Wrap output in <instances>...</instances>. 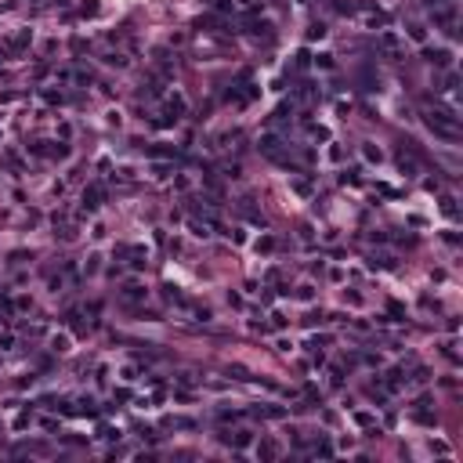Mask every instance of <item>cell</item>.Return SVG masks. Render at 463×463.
Wrapping results in <instances>:
<instances>
[{
  "label": "cell",
  "mask_w": 463,
  "mask_h": 463,
  "mask_svg": "<svg viewBox=\"0 0 463 463\" xmlns=\"http://www.w3.org/2000/svg\"><path fill=\"white\" fill-rule=\"evenodd\" d=\"M424 123L427 131L442 141H459V116L456 109H445V105H434V109H424Z\"/></svg>",
  "instance_id": "1"
},
{
  "label": "cell",
  "mask_w": 463,
  "mask_h": 463,
  "mask_svg": "<svg viewBox=\"0 0 463 463\" xmlns=\"http://www.w3.org/2000/svg\"><path fill=\"white\" fill-rule=\"evenodd\" d=\"M257 149L268 156V159H279V163H289V156H286V141L275 134V131H268V134H261L257 138Z\"/></svg>",
  "instance_id": "2"
},
{
  "label": "cell",
  "mask_w": 463,
  "mask_h": 463,
  "mask_svg": "<svg viewBox=\"0 0 463 463\" xmlns=\"http://www.w3.org/2000/svg\"><path fill=\"white\" fill-rule=\"evenodd\" d=\"M29 44H33V29H18L15 36H8V44H4V51L18 58V55H26V51H29Z\"/></svg>",
  "instance_id": "3"
},
{
  "label": "cell",
  "mask_w": 463,
  "mask_h": 463,
  "mask_svg": "<svg viewBox=\"0 0 463 463\" xmlns=\"http://www.w3.org/2000/svg\"><path fill=\"white\" fill-rule=\"evenodd\" d=\"M221 442H228L235 452H242V449L254 445V431H246V427H239V431H221Z\"/></svg>",
  "instance_id": "4"
},
{
  "label": "cell",
  "mask_w": 463,
  "mask_h": 463,
  "mask_svg": "<svg viewBox=\"0 0 463 463\" xmlns=\"http://www.w3.org/2000/svg\"><path fill=\"white\" fill-rule=\"evenodd\" d=\"M102 203H105V188L102 185H87L83 188V214H94Z\"/></svg>",
  "instance_id": "5"
},
{
  "label": "cell",
  "mask_w": 463,
  "mask_h": 463,
  "mask_svg": "<svg viewBox=\"0 0 463 463\" xmlns=\"http://www.w3.org/2000/svg\"><path fill=\"white\" fill-rule=\"evenodd\" d=\"M279 456H282V445H279L275 438H261V442H257V459L272 463V459H279Z\"/></svg>",
  "instance_id": "6"
},
{
  "label": "cell",
  "mask_w": 463,
  "mask_h": 463,
  "mask_svg": "<svg viewBox=\"0 0 463 463\" xmlns=\"http://www.w3.org/2000/svg\"><path fill=\"white\" fill-rule=\"evenodd\" d=\"M119 297L127 301V304H138V301H145V297H149V289H145L141 282H127V286L119 289Z\"/></svg>",
  "instance_id": "7"
},
{
  "label": "cell",
  "mask_w": 463,
  "mask_h": 463,
  "mask_svg": "<svg viewBox=\"0 0 463 463\" xmlns=\"http://www.w3.org/2000/svg\"><path fill=\"white\" fill-rule=\"evenodd\" d=\"M369 268H398V257L387 250H373L369 254Z\"/></svg>",
  "instance_id": "8"
},
{
  "label": "cell",
  "mask_w": 463,
  "mask_h": 463,
  "mask_svg": "<svg viewBox=\"0 0 463 463\" xmlns=\"http://www.w3.org/2000/svg\"><path fill=\"white\" fill-rule=\"evenodd\" d=\"M380 47H384L387 55H395V58H398V55H402V36H398V33H391V29H384V33H380Z\"/></svg>",
  "instance_id": "9"
},
{
  "label": "cell",
  "mask_w": 463,
  "mask_h": 463,
  "mask_svg": "<svg viewBox=\"0 0 463 463\" xmlns=\"http://www.w3.org/2000/svg\"><path fill=\"white\" fill-rule=\"evenodd\" d=\"M424 55H427V62H434V65H449V62H452V51H449V47H427Z\"/></svg>",
  "instance_id": "10"
},
{
  "label": "cell",
  "mask_w": 463,
  "mask_h": 463,
  "mask_svg": "<svg viewBox=\"0 0 463 463\" xmlns=\"http://www.w3.org/2000/svg\"><path fill=\"white\" fill-rule=\"evenodd\" d=\"M351 420H355V424H358V427H365V431H376V416H373L369 409H358V412H355Z\"/></svg>",
  "instance_id": "11"
},
{
  "label": "cell",
  "mask_w": 463,
  "mask_h": 463,
  "mask_svg": "<svg viewBox=\"0 0 463 463\" xmlns=\"http://www.w3.org/2000/svg\"><path fill=\"white\" fill-rule=\"evenodd\" d=\"M102 62L112 65V69H127V55L123 51H109V55H102Z\"/></svg>",
  "instance_id": "12"
},
{
  "label": "cell",
  "mask_w": 463,
  "mask_h": 463,
  "mask_svg": "<svg viewBox=\"0 0 463 463\" xmlns=\"http://www.w3.org/2000/svg\"><path fill=\"white\" fill-rule=\"evenodd\" d=\"M289 116H293V102H282V105L272 112V123H289Z\"/></svg>",
  "instance_id": "13"
},
{
  "label": "cell",
  "mask_w": 463,
  "mask_h": 463,
  "mask_svg": "<svg viewBox=\"0 0 463 463\" xmlns=\"http://www.w3.org/2000/svg\"><path fill=\"white\" fill-rule=\"evenodd\" d=\"M188 232H192L196 239H206V235H210V221H199V217H192V221H188Z\"/></svg>",
  "instance_id": "14"
},
{
  "label": "cell",
  "mask_w": 463,
  "mask_h": 463,
  "mask_svg": "<svg viewBox=\"0 0 463 463\" xmlns=\"http://www.w3.org/2000/svg\"><path fill=\"white\" fill-rule=\"evenodd\" d=\"M254 412H257V416H264V420H279V416H286V409H282V405H257Z\"/></svg>",
  "instance_id": "15"
},
{
  "label": "cell",
  "mask_w": 463,
  "mask_h": 463,
  "mask_svg": "<svg viewBox=\"0 0 463 463\" xmlns=\"http://www.w3.org/2000/svg\"><path fill=\"white\" fill-rule=\"evenodd\" d=\"M398 170H402L405 178H412V174L420 170V166H416V159H412V156H405V152H402V156H398Z\"/></svg>",
  "instance_id": "16"
},
{
  "label": "cell",
  "mask_w": 463,
  "mask_h": 463,
  "mask_svg": "<svg viewBox=\"0 0 463 463\" xmlns=\"http://www.w3.org/2000/svg\"><path fill=\"white\" fill-rule=\"evenodd\" d=\"M76 11H80V18H94V15L102 11V4H98V0H83Z\"/></svg>",
  "instance_id": "17"
},
{
  "label": "cell",
  "mask_w": 463,
  "mask_h": 463,
  "mask_svg": "<svg viewBox=\"0 0 463 463\" xmlns=\"http://www.w3.org/2000/svg\"><path fill=\"white\" fill-rule=\"evenodd\" d=\"M293 94H297V102H315L319 91H315V83H301V87L293 91Z\"/></svg>",
  "instance_id": "18"
},
{
  "label": "cell",
  "mask_w": 463,
  "mask_h": 463,
  "mask_svg": "<svg viewBox=\"0 0 463 463\" xmlns=\"http://www.w3.org/2000/svg\"><path fill=\"white\" fill-rule=\"evenodd\" d=\"M51 351H55V355H65V351H69V336H65V333L51 336Z\"/></svg>",
  "instance_id": "19"
},
{
  "label": "cell",
  "mask_w": 463,
  "mask_h": 463,
  "mask_svg": "<svg viewBox=\"0 0 463 463\" xmlns=\"http://www.w3.org/2000/svg\"><path fill=\"white\" fill-rule=\"evenodd\" d=\"M308 65H311V51H308V47H301L297 55H293V69H308Z\"/></svg>",
  "instance_id": "20"
},
{
  "label": "cell",
  "mask_w": 463,
  "mask_h": 463,
  "mask_svg": "<svg viewBox=\"0 0 463 463\" xmlns=\"http://www.w3.org/2000/svg\"><path fill=\"white\" fill-rule=\"evenodd\" d=\"M289 185H293V192H297V196H311V192H315V188H311V181H308V178H293V181H289Z\"/></svg>",
  "instance_id": "21"
},
{
  "label": "cell",
  "mask_w": 463,
  "mask_h": 463,
  "mask_svg": "<svg viewBox=\"0 0 463 463\" xmlns=\"http://www.w3.org/2000/svg\"><path fill=\"white\" fill-rule=\"evenodd\" d=\"M250 33H254L257 40H261V36L272 40V22H254V26H250Z\"/></svg>",
  "instance_id": "22"
},
{
  "label": "cell",
  "mask_w": 463,
  "mask_h": 463,
  "mask_svg": "<svg viewBox=\"0 0 463 463\" xmlns=\"http://www.w3.org/2000/svg\"><path fill=\"white\" fill-rule=\"evenodd\" d=\"M362 156H365L369 163H380V159H384V152H380V149H376V145H369V141L362 145Z\"/></svg>",
  "instance_id": "23"
},
{
  "label": "cell",
  "mask_w": 463,
  "mask_h": 463,
  "mask_svg": "<svg viewBox=\"0 0 463 463\" xmlns=\"http://www.w3.org/2000/svg\"><path fill=\"white\" fill-rule=\"evenodd\" d=\"M442 214H445V217H456V214H459V210H456V199H452V196H442Z\"/></svg>",
  "instance_id": "24"
},
{
  "label": "cell",
  "mask_w": 463,
  "mask_h": 463,
  "mask_svg": "<svg viewBox=\"0 0 463 463\" xmlns=\"http://www.w3.org/2000/svg\"><path fill=\"white\" fill-rule=\"evenodd\" d=\"M384 22H387V15H384V11H365V26H373V29H376V26H384Z\"/></svg>",
  "instance_id": "25"
},
{
  "label": "cell",
  "mask_w": 463,
  "mask_h": 463,
  "mask_svg": "<svg viewBox=\"0 0 463 463\" xmlns=\"http://www.w3.org/2000/svg\"><path fill=\"white\" fill-rule=\"evenodd\" d=\"M275 250V235H261L257 239V254H272Z\"/></svg>",
  "instance_id": "26"
},
{
  "label": "cell",
  "mask_w": 463,
  "mask_h": 463,
  "mask_svg": "<svg viewBox=\"0 0 463 463\" xmlns=\"http://www.w3.org/2000/svg\"><path fill=\"white\" fill-rule=\"evenodd\" d=\"M228 373L235 376V380H257V376H250V369H246V365H232Z\"/></svg>",
  "instance_id": "27"
},
{
  "label": "cell",
  "mask_w": 463,
  "mask_h": 463,
  "mask_svg": "<svg viewBox=\"0 0 463 463\" xmlns=\"http://www.w3.org/2000/svg\"><path fill=\"white\" fill-rule=\"evenodd\" d=\"M387 315H391V322H405V308L402 304H387Z\"/></svg>",
  "instance_id": "28"
},
{
  "label": "cell",
  "mask_w": 463,
  "mask_h": 463,
  "mask_svg": "<svg viewBox=\"0 0 463 463\" xmlns=\"http://www.w3.org/2000/svg\"><path fill=\"white\" fill-rule=\"evenodd\" d=\"M311 452H315V456H322V459H329V456H333V445H329V442H315V449H311Z\"/></svg>",
  "instance_id": "29"
},
{
  "label": "cell",
  "mask_w": 463,
  "mask_h": 463,
  "mask_svg": "<svg viewBox=\"0 0 463 463\" xmlns=\"http://www.w3.org/2000/svg\"><path fill=\"white\" fill-rule=\"evenodd\" d=\"M214 11H217V15H228V11H235V0H214Z\"/></svg>",
  "instance_id": "30"
},
{
  "label": "cell",
  "mask_w": 463,
  "mask_h": 463,
  "mask_svg": "<svg viewBox=\"0 0 463 463\" xmlns=\"http://www.w3.org/2000/svg\"><path fill=\"white\" fill-rule=\"evenodd\" d=\"M333 11H340V15H351V11H355V4H351V0H333Z\"/></svg>",
  "instance_id": "31"
},
{
  "label": "cell",
  "mask_w": 463,
  "mask_h": 463,
  "mask_svg": "<svg viewBox=\"0 0 463 463\" xmlns=\"http://www.w3.org/2000/svg\"><path fill=\"white\" fill-rule=\"evenodd\" d=\"M409 36L416 40V44H424V40H427V29H424V26H409Z\"/></svg>",
  "instance_id": "32"
},
{
  "label": "cell",
  "mask_w": 463,
  "mask_h": 463,
  "mask_svg": "<svg viewBox=\"0 0 463 463\" xmlns=\"http://www.w3.org/2000/svg\"><path fill=\"white\" fill-rule=\"evenodd\" d=\"M322 36H326V26H322V22H315V26L308 29V40H322Z\"/></svg>",
  "instance_id": "33"
},
{
  "label": "cell",
  "mask_w": 463,
  "mask_h": 463,
  "mask_svg": "<svg viewBox=\"0 0 463 463\" xmlns=\"http://www.w3.org/2000/svg\"><path fill=\"white\" fill-rule=\"evenodd\" d=\"M11 308H15V311H29V308H33V301H29V297H15V301H11Z\"/></svg>",
  "instance_id": "34"
},
{
  "label": "cell",
  "mask_w": 463,
  "mask_h": 463,
  "mask_svg": "<svg viewBox=\"0 0 463 463\" xmlns=\"http://www.w3.org/2000/svg\"><path fill=\"white\" fill-rule=\"evenodd\" d=\"M152 174L156 178H170V166H166V163H152Z\"/></svg>",
  "instance_id": "35"
},
{
  "label": "cell",
  "mask_w": 463,
  "mask_h": 463,
  "mask_svg": "<svg viewBox=\"0 0 463 463\" xmlns=\"http://www.w3.org/2000/svg\"><path fill=\"white\" fill-rule=\"evenodd\" d=\"M315 65H319V69H333V65H336V62H333V58H329V55H319V58H315Z\"/></svg>",
  "instance_id": "36"
},
{
  "label": "cell",
  "mask_w": 463,
  "mask_h": 463,
  "mask_svg": "<svg viewBox=\"0 0 463 463\" xmlns=\"http://www.w3.org/2000/svg\"><path fill=\"white\" fill-rule=\"evenodd\" d=\"M344 301H348V304H355V308H358V304H362V293H355V289H351V293H348V289H344Z\"/></svg>",
  "instance_id": "37"
},
{
  "label": "cell",
  "mask_w": 463,
  "mask_h": 463,
  "mask_svg": "<svg viewBox=\"0 0 463 463\" xmlns=\"http://www.w3.org/2000/svg\"><path fill=\"white\" fill-rule=\"evenodd\" d=\"M11 344H15V336H11V333H0V351H8Z\"/></svg>",
  "instance_id": "38"
},
{
  "label": "cell",
  "mask_w": 463,
  "mask_h": 463,
  "mask_svg": "<svg viewBox=\"0 0 463 463\" xmlns=\"http://www.w3.org/2000/svg\"><path fill=\"white\" fill-rule=\"evenodd\" d=\"M329 159H333V163H340V159H344V149H340V145H333V149H329Z\"/></svg>",
  "instance_id": "39"
},
{
  "label": "cell",
  "mask_w": 463,
  "mask_h": 463,
  "mask_svg": "<svg viewBox=\"0 0 463 463\" xmlns=\"http://www.w3.org/2000/svg\"><path fill=\"white\" fill-rule=\"evenodd\" d=\"M297 297H301V301H311V297H315V289H311V286H301V289H297Z\"/></svg>",
  "instance_id": "40"
},
{
  "label": "cell",
  "mask_w": 463,
  "mask_h": 463,
  "mask_svg": "<svg viewBox=\"0 0 463 463\" xmlns=\"http://www.w3.org/2000/svg\"><path fill=\"white\" fill-rule=\"evenodd\" d=\"M445 87H449V91H456V87H459V76H456V72H449V76H445Z\"/></svg>",
  "instance_id": "41"
},
{
  "label": "cell",
  "mask_w": 463,
  "mask_h": 463,
  "mask_svg": "<svg viewBox=\"0 0 463 463\" xmlns=\"http://www.w3.org/2000/svg\"><path fill=\"white\" fill-rule=\"evenodd\" d=\"M44 102H51V105H55V102H62V94H58V91H51V87H47V91H44Z\"/></svg>",
  "instance_id": "42"
},
{
  "label": "cell",
  "mask_w": 463,
  "mask_h": 463,
  "mask_svg": "<svg viewBox=\"0 0 463 463\" xmlns=\"http://www.w3.org/2000/svg\"><path fill=\"white\" fill-rule=\"evenodd\" d=\"M217 420H239V412H235V409H221Z\"/></svg>",
  "instance_id": "43"
},
{
  "label": "cell",
  "mask_w": 463,
  "mask_h": 463,
  "mask_svg": "<svg viewBox=\"0 0 463 463\" xmlns=\"http://www.w3.org/2000/svg\"><path fill=\"white\" fill-rule=\"evenodd\" d=\"M83 272H87V275H91V272H98V257H87V264H83Z\"/></svg>",
  "instance_id": "44"
},
{
  "label": "cell",
  "mask_w": 463,
  "mask_h": 463,
  "mask_svg": "<svg viewBox=\"0 0 463 463\" xmlns=\"http://www.w3.org/2000/svg\"><path fill=\"white\" fill-rule=\"evenodd\" d=\"M424 4H427V8H442V0H424Z\"/></svg>",
  "instance_id": "45"
}]
</instances>
